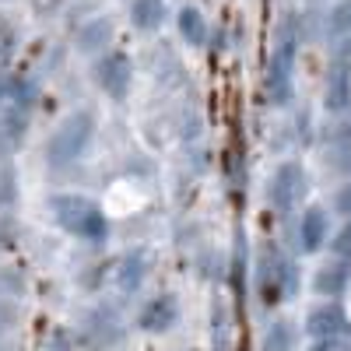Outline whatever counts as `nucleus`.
<instances>
[{
	"label": "nucleus",
	"mask_w": 351,
	"mask_h": 351,
	"mask_svg": "<svg viewBox=\"0 0 351 351\" xmlns=\"http://www.w3.org/2000/svg\"><path fill=\"white\" fill-rule=\"evenodd\" d=\"M330 236V218L324 208H306L302 218H299V250L302 253H316V250H324Z\"/></svg>",
	"instance_id": "6"
},
{
	"label": "nucleus",
	"mask_w": 351,
	"mask_h": 351,
	"mask_svg": "<svg viewBox=\"0 0 351 351\" xmlns=\"http://www.w3.org/2000/svg\"><path fill=\"white\" fill-rule=\"evenodd\" d=\"M116 274H120V288L123 291H137L144 285V278H148V256H144L141 250L137 253H127Z\"/></svg>",
	"instance_id": "10"
},
{
	"label": "nucleus",
	"mask_w": 351,
	"mask_h": 351,
	"mask_svg": "<svg viewBox=\"0 0 351 351\" xmlns=\"http://www.w3.org/2000/svg\"><path fill=\"white\" fill-rule=\"evenodd\" d=\"M344 267L341 263H330V267H324L319 271V278H316V288L319 291H341V285H344Z\"/></svg>",
	"instance_id": "13"
},
{
	"label": "nucleus",
	"mask_w": 351,
	"mask_h": 351,
	"mask_svg": "<svg viewBox=\"0 0 351 351\" xmlns=\"http://www.w3.org/2000/svg\"><path fill=\"white\" fill-rule=\"evenodd\" d=\"M95 84L112 99V102H123L130 95V84H134V64L130 56L120 49H109L106 56L95 60Z\"/></svg>",
	"instance_id": "3"
},
{
	"label": "nucleus",
	"mask_w": 351,
	"mask_h": 351,
	"mask_svg": "<svg viewBox=\"0 0 351 351\" xmlns=\"http://www.w3.org/2000/svg\"><path fill=\"white\" fill-rule=\"evenodd\" d=\"M176 28H180V39L186 43V46H193V49H200V46H208V39H211V28H208V18H204V11L200 8H180V14H176Z\"/></svg>",
	"instance_id": "8"
},
{
	"label": "nucleus",
	"mask_w": 351,
	"mask_h": 351,
	"mask_svg": "<svg viewBox=\"0 0 351 351\" xmlns=\"http://www.w3.org/2000/svg\"><path fill=\"white\" fill-rule=\"evenodd\" d=\"M337 211H341V215H351V183H344V186L337 190Z\"/></svg>",
	"instance_id": "15"
},
{
	"label": "nucleus",
	"mask_w": 351,
	"mask_h": 351,
	"mask_svg": "<svg viewBox=\"0 0 351 351\" xmlns=\"http://www.w3.org/2000/svg\"><path fill=\"white\" fill-rule=\"evenodd\" d=\"M337 324H341V313L334 306H319V309L309 313V330L313 334H330V330H337Z\"/></svg>",
	"instance_id": "11"
},
{
	"label": "nucleus",
	"mask_w": 351,
	"mask_h": 351,
	"mask_svg": "<svg viewBox=\"0 0 351 351\" xmlns=\"http://www.w3.org/2000/svg\"><path fill=\"white\" fill-rule=\"evenodd\" d=\"M267 351H288V327L274 324V330L267 334Z\"/></svg>",
	"instance_id": "14"
},
{
	"label": "nucleus",
	"mask_w": 351,
	"mask_h": 351,
	"mask_svg": "<svg viewBox=\"0 0 351 351\" xmlns=\"http://www.w3.org/2000/svg\"><path fill=\"white\" fill-rule=\"evenodd\" d=\"M169 21V4L165 0H134L130 4V25L137 32H158Z\"/></svg>",
	"instance_id": "9"
},
{
	"label": "nucleus",
	"mask_w": 351,
	"mask_h": 351,
	"mask_svg": "<svg viewBox=\"0 0 351 351\" xmlns=\"http://www.w3.org/2000/svg\"><path fill=\"white\" fill-rule=\"evenodd\" d=\"M112 18L109 14H95V18H88L84 25H77V32H74V49L81 56H106L109 53V43H112Z\"/></svg>",
	"instance_id": "4"
},
{
	"label": "nucleus",
	"mask_w": 351,
	"mask_h": 351,
	"mask_svg": "<svg viewBox=\"0 0 351 351\" xmlns=\"http://www.w3.org/2000/svg\"><path fill=\"white\" fill-rule=\"evenodd\" d=\"M327 28H330L334 36H348V32H351V0H341V4L330 11Z\"/></svg>",
	"instance_id": "12"
},
{
	"label": "nucleus",
	"mask_w": 351,
	"mask_h": 351,
	"mask_svg": "<svg viewBox=\"0 0 351 351\" xmlns=\"http://www.w3.org/2000/svg\"><path fill=\"white\" fill-rule=\"evenodd\" d=\"M49 211L53 221L60 225L67 236L81 243H106L109 239V218L92 197L81 193H53L49 197Z\"/></svg>",
	"instance_id": "1"
},
{
	"label": "nucleus",
	"mask_w": 351,
	"mask_h": 351,
	"mask_svg": "<svg viewBox=\"0 0 351 351\" xmlns=\"http://www.w3.org/2000/svg\"><path fill=\"white\" fill-rule=\"evenodd\" d=\"M95 141V116L88 109H77L71 116H64L56 130L46 137V165L49 169H67L74 165Z\"/></svg>",
	"instance_id": "2"
},
{
	"label": "nucleus",
	"mask_w": 351,
	"mask_h": 351,
	"mask_svg": "<svg viewBox=\"0 0 351 351\" xmlns=\"http://www.w3.org/2000/svg\"><path fill=\"white\" fill-rule=\"evenodd\" d=\"M8 319H11V306H8L4 299H0V330L8 327Z\"/></svg>",
	"instance_id": "17"
},
{
	"label": "nucleus",
	"mask_w": 351,
	"mask_h": 351,
	"mask_svg": "<svg viewBox=\"0 0 351 351\" xmlns=\"http://www.w3.org/2000/svg\"><path fill=\"white\" fill-rule=\"evenodd\" d=\"M302 193H306V172L295 162H285L274 172V180H271V204L278 211H288V208H295V204H299Z\"/></svg>",
	"instance_id": "5"
},
{
	"label": "nucleus",
	"mask_w": 351,
	"mask_h": 351,
	"mask_svg": "<svg viewBox=\"0 0 351 351\" xmlns=\"http://www.w3.org/2000/svg\"><path fill=\"white\" fill-rule=\"evenodd\" d=\"M176 319H180V302H176V295H155L148 306L141 309L137 324H141L144 330L158 334V330H169Z\"/></svg>",
	"instance_id": "7"
},
{
	"label": "nucleus",
	"mask_w": 351,
	"mask_h": 351,
	"mask_svg": "<svg viewBox=\"0 0 351 351\" xmlns=\"http://www.w3.org/2000/svg\"><path fill=\"white\" fill-rule=\"evenodd\" d=\"M337 60H351V36L337 46Z\"/></svg>",
	"instance_id": "16"
}]
</instances>
